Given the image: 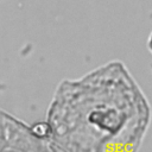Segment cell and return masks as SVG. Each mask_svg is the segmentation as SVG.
Instances as JSON below:
<instances>
[{
    "instance_id": "2",
    "label": "cell",
    "mask_w": 152,
    "mask_h": 152,
    "mask_svg": "<svg viewBox=\"0 0 152 152\" xmlns=\"http://www.w3.org/2000/svg\"><path fill=\"white\" fill-rule=\"evenodd\" d=\"M0 152H57L32 125L0 108Z\"/></svg>"
},
{
    "instance_id": "1",
    "label": "cell",
    "mask_w": 152,
    "mask_h": 152,
    "mask_svg": "<svg viewBox=\"0 0 152 152\" xmlns=\"http://www.w3.org/2000/svg\"><path fill=\"white\" fill-rule=\"evenodd\" d=\"M151 120L139 83L122 62L110 61L62 81L45 122L57 152H138Z\"/></svg>"
},
{
    "instance_id": "3",
    "label": "cell",
    "mask_w": 152,
    "mask_h": 152,
    "mask_svg": "<svg viewBox=\"0 0 152 152\" xmlns=\"http://www.w3.org/2000/svg\"><path fill=\"white\" fill-rule=\"evenodd\" d=\"M147 50L152 53V32L150 33V36L147 38Z\"/></svg>"
}]
</instances>
